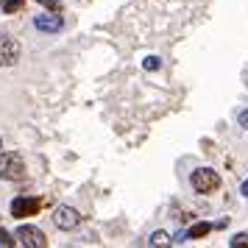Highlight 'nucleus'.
<instances>
[{"mask_svg":"<svg viewBox=\"0 0 248 248\" xmlns=\"http://www.w3.org/2000/svg\"><path fill=\"white\" fill-rule=\"evenodd\" d=\"M17 243L20 246H25V248H45L47 246V237H45V232L42 229H36V226H20L17 229Z\"/></svg>","mask_w":248,"mask_h":248,"instance_id":"20e7f679","label":"nucleus"},{"mask_svg":"<svg viewBox=\"0 0 248 248\" xmlns=\"http://www.w3.org/2000/svg\"><path fill=\"white\" fill-rule=\"evenodd\" d=\"M0 148H3V140H0Z\"/></svg>","mask_w":248,"mask_h":248,"instance_id":"f3484780","label":"nucleus"},{"mask_svg":"<svg viewBox=\"0 0 248 248\" xmlns=\"http://www.w3.org/2000/svg\"><path fill=\"white\" fill-rule=\"evenodd\" d=\"M190 184L198 195H209V192H215L220 187V176H217L212 168H198L190 176Z\"/></svg>","mask_w":248,"mask_h":248,"instance_id":"f03ea898","label":"nucleus"},{"mask_svg":"<svg viewBox=\"0 0 248 248\" xmlns=\"http://www.w3.org/2000/svg\"><path fill=\"white\" fill-rule=\"evenodd\" d=\"M36 3H42V6H47L50 12H59V9H62V0H36Z\"/></svg>","mask_w":248,"mask_h":248,"instance_id":"4468645a","label":"nucleus"},{"mask_svg":"<svg viewBox=\"0 0 248 248\" xmlns=\"http://www.w3.org/2000/svg\"><path fill=\"white\" fill-rule=\"evenodd\" d=\"M20 62V42L14 36H0V67H12Z\"/></svg>","mask_w":248,"mask_h":248,"instance_id":"423d86ee","label":"nucleus"},{"mask_svg":"<svg viewBox=\"0 0 248 248\" xmlns=\"http://www.w3.org/2000/svg\"><path fill=\"white\" fill-rule=\"evenodd\" d=\"M229 246H232V248H246V246H248V232H240V234H234L232 240H229Z\"/></svg>","mask_w":248,"mask_h":248,"instance_id":"9b49d317","label":"nucleus"},{"mask_svg":"<svg viewBox=\"0 0 248 248\" xmlns=\"http://www.w3.org/2000/svg\"><path fill=\"white\" fill-rule=\"evenodd\" d=\"M14 243H17V240H14V237L9 234L6 229H0V246H3V248H12Z\"/></svg>","mask_w":248,"mask_h":248,"instance_id":"ddd939ff","label":"nucleus"},{"mask_svg":"<svg viewBox=\"0 0 248 248\" xmlns=\"http://www.w3.org/2000/svg\"><path fill=\"white\" fill-rule=\"evenodd\" d=\"M42 209V201L39 198H31V195H17L12 201V215L14 217H31Z\"/></svg>","mask_w":248,"mask_h":248,"instance_id":"0eeeda50","label":"nucleus"},{"mask_svg":"<svg viewBox=\"0 0 248 248\" xmlns=\"http://www.w3.org/2000/svg\"><path fill=\"white\" fill-rule=\"evenodd\" d=\"M25 6V0H0V9L6 14H14V12H20Z\"/></svg>","mask_w":248,"mask_h":248,"instance_id":"1a4fd4ad","label":"nucleus"},{"mask_svg":"<svg viewBox=\"0 0 248 248\" xmlns=\"http://www.w3.org/2000/svg\"><path fill=\"white\" fill-rule=\"evenodd\" d=\"M53 226L62 229V232H73L81 226V212L73 209V206H56L53 209Z\"/></svg>","mask_w":248,"mask_h":248,"instance_id":"7ed1b4c3","label":"nucleus"},{"mask_svg":"<svg viewBox=\"0 0 248 248\" xmlns=\"http://www.w3.org/2000/svg\"><path fill=\"white\" fill-rule=\"evenodd\" d=\"M240 192H243V195H246V198H248V179L243 181V187H240Z\"/></svg>","mask_w":248,"mask_h":248,"instance_id":"dca6fc26","label":"nucleus"},{"mask_svg":"<svg viewBox=\"0 0 248 248\" xmlns=\"http://www.w3.org/2000/svg\"><path fill=\"white\" fill-rule=\"evenodd\" d=\"M237 120H240V125H243V128H246V131H248V109H243V112H240V117H237Z\"/></svg>","mask_w":248,"mask_h":248,"instance_id":"2eb2a0df","label":"nucleus"},{"mask_svg":"<svg viewBox=\"0 0 248 248\" xmlns=\"http://www.w3.org/2000/svg\"><path fill=\"white\" fill-rule=\"evenodd\" d=\"M0 179L6 181H20L25 179V159L17 151L0 154Z\"/></svg>","mask_w":248,"mask_h":248,"instance_id":"f257e3e1","label":"nucleus"},{"mask_svg":"<svg viewBox=\"0 0 248 248\" xmlns=\"http://www.w3.org/2000/svg\"><path fill=\"white\" fill-rule=\"evenodd\" d=\"M148 246H170V234L168 232H154L151 240H148Z\"/></svg>","mask_w":248,"mask_h":248,"instance_id":"9d476101","label":"nucleus"},{"mask_svg":"<svg viewBox=\"0 0 248 248\" xmlns=\"http://www.w3.org/2000/svg\"><path fill=\"white\" fill-rule=\"evenodd\" d=\"M159 64H162V59L159 56H145V62H142V67L151 73V70H159Z\"/></svg>","mask_w":248,"mask_h":248,"instance_id":"f8f14e48","label":"nucleus"},{"mask_svg":"<svg viewBox=\"0 0 248 248\" xmlns=\"http://www.w3.org/2000/svg\"><path fill=\"white\" fill-rule=\"evenodd\" d=\"M34 25H36V31H42V34H59L64 28V17H59V12L47 9L45 14H36L34 17Z\"/></svg>","mask_w":248,"mask_h":248,"instance_id":"39448f33","label":"nucleus"},{"mask_svg":"<svg viewBox=\"0 0 248 248\" xmlns=\"http://www.w3.org/2000/svg\"><path fill=\"white\" fill-rule=\"evenodd\" d=\"M212 232V226L209 223H192L190 229H187V240H198V237H206Z\"/></svg>","mask_w":248,"mask_h":248,"instance_id":"6e6552de","label":"nucleus"}]
</instances>
